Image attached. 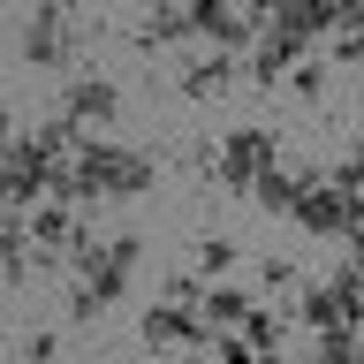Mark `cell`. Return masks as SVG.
Segmentation results:
<instances>
[{"instance_id": "obj_1", "label": "cell", "mask_w": 364, "mask_h": 364, "mask_svg": "<svg viewBox=\"0 0 364 364\" xmlns=\"http://www.w3.org/2000/svg\"><path fill=\"white\" fill-rule=\"evenodd\" d=\"M304 326H364V266L334 273V281H318V289H304Z\"/></svg>"}, {"instance_id": "obj_2", "label": "cell", "mask_w": 364, "mask_h": 364, "mask_svg": "<svg viewBox=\"0 0 364 364\" xmlns=\"http://www.w3.org/2000/svg\"><path fill=\"white\" fill-rule=\"evenodd\" d=\"M266 167H273V136H266V129H235L220 152H213V182H220L228 198H243Z\"/></svg>"}, {"instance_id": "obj_3", "label": "cell", "mask_w": 364, "mask_h": 364, "mask_svg": "<svg viewBox=\"0 0 364 364\" xmlns=\"http://www.w3.org/2000/svg\"><path fill=\"white\" fill-rule=\"evenodd\" d=\"M76 53V31H68V0H38V16L23 31V61L31 68H61Z\"/></svg>"}, {"instance_id": "obj_4", "label": "cell", "mask_w": 364, "mask_h": 364, "mask_svg": "<svg viewBox=\"0 0 364 364\" xmlns=\"http://www.w3.org/2000/svg\"><path fill=\"white\" fill-rule=\"evenodd\" d=\"M357 205H364V198H349V190H334V182L318 175L311 190H304V205H296V220H304V235H349Z\"/></svg>"}, {"instance_id": "obj_5", "label": "cell", "mask_w": 364, "mask_h": 364, "mask_svg": "<svg viewBox=\"0 0 364 364\" xmlns=\"http://www.w3.org/2000/svg\"><path fill=\"white\" fill-rule=\"evenodd\" d=\"M0 190L8 198H38V190H53V152H46L38 136H23V144H8V167H0Z\"/></svg>"}, {"instance_id": "obj_6", "label": "cell", "mask_w": 364, "mask_h": 364, "mask_svg": "<svg viewBox=\"0 0 364 364\" xmlns=\"http://www.w3.org/2000/svg\"><path fill=\"white\" fill-rule=\"evenodd\" d=\"M311 182H318V167H281V159H273L266 175L250 182V198L266 205V213H289V220H296V205H304V190H311Z\"/></svg>"}, {"instance_id": "obj_7", "label": "cell", "mask_w": 364, "mask_h": 364, "mask_svg": "<svg viewBox=\"0 0 364 364\" xmlns=\"http://www.w3.org/2000/svg\"><path fill=\"white\" fill-rule=\"evenodd\" d=\"M198 349V341H213L205 334V318L190 311V304H159V311H144V349Z\"/></svg>"}, {"instance_id": "obj_8", "label": "cell", "mask_w": 364, "mask_h": 364, "mask_svg": "<svg viewBox=\"0 0 364 364\" xmlns=\"http://www.w3.org/2000/svg\"><path fill=\"white\" fill-rule=\"evenodd\" d=\"M61 114H68V122H114V114H122V91L99 84V76H84V84L61 91Z\"/></svg>"}, {"instance_id": "obj_9", "label": "cell", "mask_w": 364, "mask_h": 364, "mask_svg": "<svg viewBox=\"0 0 364 364\" xmlns=\"http://www.w3.org/2000/svg\"><path fill=\"white\" fill-rule=\"evenodd\" d=\"M273 31L318 38V31H334V0H281V8H273Z\"/></svg>"}, {"instance_id": "obj_10", "label": "cell", "mask_w": 364, "mask_h": 364, "mask_svg": "<svg viewBox=\"0 0 364 364\" xmlns=\"http://www.w3.org/2000/svg\"><path fill=\"white\" fill-rule=\"evenodd\" d=\"M296 53H304V38H289V31H266V38H258V53H250V76H258V84H281Z\"/></svg>"}, {"instance_id": "obj_11", "label": "cell", "mask_w": 364, "mask_h": 364, "mask_svg": "<svg viewBox=\"0 0 364 364\" xmlns=\"http://www.w3.org/2000/svg\"><path fill=\"white\" fill-rule=\"evenodd\" d=\"M228 84H235V53H228V46L213 53V61L182 68V99H213V91H228Z\"/></svg>"}, {"instance_id": "obj_12", "label": "cell", "mask_w": 364, "mask_h": 364, "mask_svg": "<svg viewBox=\"0 0 364 364\" xmlns=\"http://www.w3.org/2000/svg\"><path fill=\"white\" fill-rule=\"evenodd\" d=\"M213 326H243V311H250V296L243 289H205V304H198Z\"/></svg>"}, {"instance_id": "obj_13", "label": "cell", "mask_w": 364, "mask_h": 364, "mask_svg": "<svg viewBox=\"0 0 364 364\" xmlns=\"http://www.w3.org/2000/svg\"><path fill=\"white\" fill-rule=\"evenodd\" d=\"M326 182H334V190H349V198H364V144H349V152L326 167Z\"/></svg>"}, {"instance_id": "obj_14", "label": "cell", "mask_w": 364, "mask_h": 364, "mask_svg": "<svg viewBox=\"0 0 364 364\" xmlns=\"http://www.w3.org/2000/svg\"><path fill=\"white\" fill-rule=\"evenodd\" d=\"M198 266L205 273H228V266H235V235H198Z\"/></svg>"}, {"instance_id": "obj_15", "label": "cell", "mask_w": 364, "mask_h": 364, "mask_svg": "<svg viewBox=\"0 0 364 364\" xmlns=\"http://www.w3.org/2000/svg\"><path fill=\"white\" fill-rule=\"evenodd\" d=\"M243 349H273V318L258 311V304L243 311Z\"/></svg>"}, {"instance_id": "obj_16", "label": "cell", "mask_w": 364, "mask_h": 364, "mask_svg": "<svg viewBox=\"0 0 364 364\" xmlns=\"http://www.w3.org/2000/svg\"><path fill=\"white\" fill-rule=\"evenodd\" d=\"M334 61H349V68L364 76V31H341V53H334Z\"/></svg>"}, {"instance_id": "obj_17", "label": "cell", "mask_w": 364, "mask_h": 364, "mask_svg": "<svg viewBox=\"0 0 364 364\" xmlns=\"http://www.w3.org/2000/svg\"><path fill=\"white\" fill-rule=\"evenodd\" d=\"M318 91H326V76H318V68H296V99H304V107H311Z\"/></svg>"}, {"instance_id": "obj_18", "label": "cell", "mask_w": 364, "mask_h": 364, "mask_svg": "<svg viewBox=\"0 0 364 364\" xmlns=\"http://www.w3.org/2000/svg\"><path fill=\"white\" fill-rule=\"evenodd\" d=\"M349 250H357V266H364V205H357V220H349Z\"/></svg>"}, {"instance_id": "obj_19", "label": "cell", "mask_w": 364, "mask_h": 364, "mask_svg": "<svg viewBox=\"0 0 364 364\" xmlns=\"http://www.w3.org/2000/svg\"><path fill=\"white\" fill-rule=\"evenodd\" d=\"M243 8H250V16H273V8H281V0H243Z\"/></svg>"}]
</instances>
